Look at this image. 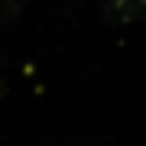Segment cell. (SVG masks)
Wrapping results in <instances>:
<instances>
[{
	"mask_svg": "<svg viewBox=\"0 0 146 146\" xmlns=\"http://www.w3.org/2000/svg\"><path fill=\"white\" fill-rule=\"evenodd\" d=\"M140 10H143V3L140 0H110V7H107V13L114 16V20H136L140 16Z\"/></svg>",
	"mask_w": 146,
	"mask_h": 146,
	"instance_id": "1",
	"label": "cell"
},
{
	"mask_svg": "<svg viewBox=\"0 0 146 146\" xmlns=\"http://www.w3.org/2000/svg\"><path fill=\"white\" fill-rule=\"evenodd\" d=\"M140 3H143V7H146V0H140Z\"/></svg>",
	"mask_w": 146,
	"mask_h": 146,
	"instance_id": "2",
	"label": "cell"
}]
</instances>
